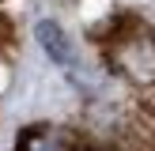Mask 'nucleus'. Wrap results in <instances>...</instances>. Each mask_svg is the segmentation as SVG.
<instances>
[{
  "mask_svg": "<svg viewBox=\"0 0 155 151\" xmlns=\"http://www.w3.org/2000/svg\"><path fill=\"white\" fill-rule=\"evenodd\" d=\"M34 42L42 45V53L53 60V64L68 68V76L76 72V64H80V57H76V42L68 38V30L61 27L57 19H38L34 23Z\"/></svg>",
  "mask_w": 155,
  "mask_h": 151,
  "instance_id": "2",
  "label": "nucleus"
},
{
  "mask_svg": "<svg viewBox=\"0 0 155 151\" xmlns=\"http://www.w3.org/2000/svg\"><path fill=\"white\" fill-rule=\"evenodd\" d=\"M0 4H4V0H0Z\"/></svg>",
  "mask_w": 155,
  "mask_h": 151,
  "instance_id": "5",
  "label": "nucleus"
},
{
  "mask_svg": "<svg viewBox=\"0 0 155 151\" xmlns=\"http://www.w3.org/2000/svg\"><path fill=\"white\" fill-rule=\"evenodd\" d=\"M15 151H72V136L64 128H57V125L38 121V125H27L19 132Z\"/></svg>",
  "mask_w": 155,
  "mask_h": 151,
  "instance_id": "3",
  "label": "nucleus"
},
{
  "mask_svg": "<svg viewBox=\"0 0 155 151\" xmlns=\"http://www.w3.org/2000/svg\"><path fill=\"white\" fill-rule=\"evenodd\" d=\"M102 45V60L117 79L140 91H155V27L140 15H110L102 27L91 30Z\"/></svg>",
  "mask_w": 155,
  "mask_h": 151,
  "instance_id": "1",
  "label": "nucleus"
},
{
  "mask_svg": "<svg viewBox=\"0 0 155 151\" xmlns=\"http://www.w3.org/2000/svg\"><path fill=\"white\" fill-rule=\"evenodd\" d=\"M72 151H114V147L98 143V140H72Z\"/></svg>",
  "mask_w": 155,
  "mask_h": 151,
  "instance_id": "4",
  "label": "nucleus"
}]
</instances>
